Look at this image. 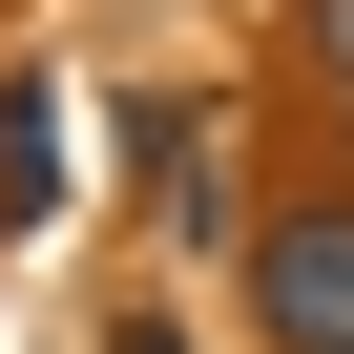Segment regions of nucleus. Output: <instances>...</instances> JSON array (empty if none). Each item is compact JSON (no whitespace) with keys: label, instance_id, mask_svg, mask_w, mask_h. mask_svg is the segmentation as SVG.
<instances>
[{"label":"nucleus","instance_id":"obj_3","mask_svg":"<svg viewBox=\"0 0 354 354\" xmlns=\"http://www.w3.org/2000/svg\"><path fill=\"white\" fill-rule=\"evenodd\" d=\"M313 104H333V146H354V0H313Z\"/></svg>","mask_w":354,"mask_h":354},{"label":"nucleus","instance_id":"obj_1","mask_svg":"<svg viewBox=\"0 0 354 354\" xmlns=\"http://www.w3.org/2000/svg\"><path fill=\"white\" fill-rule=\"evenodd\" d=\"M250 333L271 354H354V188L250 209Z\"/></svg>","mask_w":354,"mask_h":354},{"label":"nucleus","instance_id":"obj_2","mask_svg":"<svg viewBox=\"0 0 354 354\" xmlns=\"http://www.w3.org/2000/svg\"><path fill=\"white\" fill-rule=\"evenodd\" d=\"M42 125H63V104H42V84H0V209H42V167H63V146H42Z\"/></svg>","mask_w":354,"mask_h":354}]
</instances>
